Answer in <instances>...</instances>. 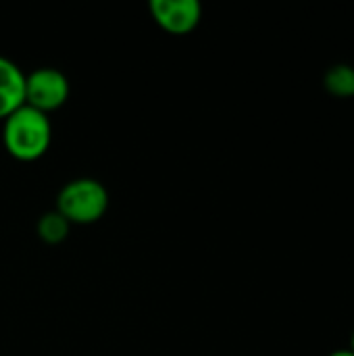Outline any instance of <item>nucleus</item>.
<instances>
[{
	"mask_svg": "<svg viewBox=\"0 0 354 356\" xmlns=\"http://www.w3.org/2000/svg\"><path fill=\"white\" fill-rule=\"evenodd\" d=\"M2 140L6 150L19 161L40 159L52 140V127L48 115L23 104L4 119Z\"/></svg>",
	"mask_w": 354,
	"mask_h": 356,
	"instance_id": "1",
	"label": "nucleus"
},
{
	"mask_svg": "<svg viewBox=\"0 0 354 356\" xmlns=\"http://www.w3.org/2000/svg\"><path fill=\"white\" fill-rule=\"evenodd\" d=\"M106 209V188L90 177L65 184L56 198V213H61L69 223H94L104 217Z\"/></svg>",
	"mask_w": 354,
	"mask_h": 356,
	"instance_id": "2",
	"label": "nucleus"
},
{
	"mask_svg": "<svg viewBox=\"0 0 354 356\" xmlns=\"http://www.w3.org/2000/svg\"><path fill=\"white\" fill-rule=\"evenodd\" d=\"M69 98L67 77L52 67L35 69L25 75V104L48 115L50 111L61 108Z\"/></svg>",
	"mask_w": 354,
	"mask_h": 356,
	"instance_id": "3",
	"label": "nucleus"
},
{
	"mask_svg": "<svg viewBox=\"0 0 354 356\" xmlns=\"http://www.w3.org/2000/svg\"><path fill=\"white\" fill-rule=\"evenodd\" d=\"M152 19L173 35H186L200 23V4L196 0H150Z\"/></svg>",
	"mask_w": 354,
	"mask_h": 356,
	"instance_id": "4",
	"label": "nucleus"
},
{
	"mask_svg": "<svg viewBox=\"0 0 354 356\" xmlns=\"http://www.w3.org/2000/svg\"><path fill=\"white\" fill-rule=\"evenodd\" d=\"M23 104H25V75L13 60L0 56V119H6Z\"/></svg>",
	"mask_w": 354,
	"mask_h": 356,
	"instance_id": "5",
	"label": "nucleus"
},
{
	"mask_svg": "<svg viewBox=\"0 0 354 356\" xmlns=\"http://www.w3.org/2000/svg\"><path fill=\"white\" fill-rule=\"evenodd\" d=\"M325 90L338 98L354 96V67L351 65H334L323 77Z\"/></svg>",
	"mask_w": 354,
	"mask_h": 356,
	"instance_id": "6",
	"label": "nucleus"
},
{
	"mask_svg": "<svg viewBox=\"0 0 354 356\" xmlns=\"http://www.w3.org/2000/svg\"><path fill=\"white\" fill-rule=\"evenodd\" d=\"M67 227H69V221L61 213H46L38 223V234L42 240L56 244L67 236Z\"/></svg>",
	"mask_w": 354,
	"mask_h": 356,
	"instance_id": "7",
	"label": "nucleus"
},
{
	"mask_svg": "<svg viewBox=\"0 0 354 356\" xmlns=\"http://www.w3.org/2000/svg\"><path fill=\"white\" fill-rule=\"evenodd\" d=\"M330 356H354L353 350H336V353H332Z\"/></svg>",
	"mask_w": 354,
	"mask_h": 356,
	"instance_id": "8",
	"label": "nucleus"
},
{
	"mask_svg": "<svg viewBox=\"0 0 354 356\" xmlns=\"http://www.w3.org/2000/svg\"><path fill=\"white\" fill-rule=\"evenodd\" d=\"M351 350L354 353V332H353V340H351Z\"/></svg>",
	"mask_w": 354,
	"mask_h": 356,
	"instance_id": "9",
	"label": "nucleus"
}]
</instances>
